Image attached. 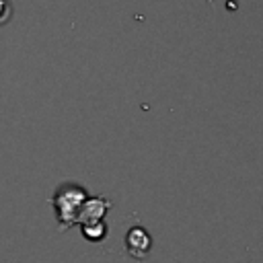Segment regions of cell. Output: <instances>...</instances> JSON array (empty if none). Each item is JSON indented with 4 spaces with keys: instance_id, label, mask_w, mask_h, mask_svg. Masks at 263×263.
<instances>
[{
    "instance_id": "7a4b0ae2",
    "label": "cell",
    "mask_w": 263,
    "mask_h": 263,
    "mask_svg": "<svg viewBox=\"0 0 263 263\" xmlns=\"http://www.w3.org/2000/svg\"><path fill=\"white\" fill-rule=\"evenodd\" d=\"M123 245H125V251L129 257L138 259V261H144L148 255H150V249H152V236L146 228L142 226H132L127 232H125V238H123Z\"/></svg>"
},
{
    "instance_id": "3957f363",
    "label": "cell",
    "mask_w": 263,
    "mask_h": 263,
    "mask_svg": "<svg viewBox=\"0 0 263 263\" xmlns=\"http://www.w3.org/2000/svg\"><path fill=\"white\" fill-rule=\"evenodd\" d=\"M111 210V199L103 197V195H88L76 216V224H86V222H97V220H105L107 212Z\"/></svg>"
},
{
    "instance_id": "6da1fadb",
    "label": "cell",
    "mask_w": 263,
    "mask_h": 263,
    "mask_svg": "<svg viewBox=\"0 0 263 263\" xmlns=\"http://www.w3.org/2000/svg\"><path fill=\"white\" fill-rule=\"evenodd\" d=\"M88 197L86 189L82 185H76V183H62L55 193L51 195V205L55 210V218H58V224H60V230H68L76 224V216H78V210L82 205V201Z\"/></svg>"
},
{
    "instance_id": "277c9868",
    "label": "cell",
    "mask_w": 263,
    "mask_h": 263,
    "mask_svg": "<svg viewBox=\"0 0 263 263\" xmlns=\"http://www.w3.org/2000/svg\"><path fill=\"white\" fill-rule=\"evenodd\" d=\"M107 224L105 220H97V222H86V224H80V232L86 240L90 242H101L105 236H107Z\"/></svg>"
},
{
    "instance_id": "5b68a950",
    "label": "cell",
    "mask_w": 263,
    "mask_h": 263,
    "mask_svg": "<svg viewBox=\"0 0 263 263\" xmlns=\"http://www.w3.org/2000/svg\"><path fill=\"white\" fill-rule=\"evenodd\" d=\"M12 12H14L12 2H10V0H0V27L6 25V23H10Z\"/></svg>"
},
{
    "instance_id": "8992f818",
    "label": "cell",
    "mask_w": 263,
    "mask_h": 263,
    "mask_svg": "<svg viewBox=\"0 0 263 263\" xmlns=\"http://www.w3.org/2000/svg\"><path fill=\"white\" fill-rule=\"evenodd\" d=\"M205 2H208V4H210V6H214V0H205Z\"/></svg>"
}]
</instances>
